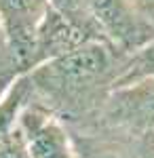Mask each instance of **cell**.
<instances>
[{"instance_id":"obj_1","label":"cell","mask_w":154,"mask_h":158,"mask_svg":"<svg viewBox=\"0 0 154 158\" xmlns=\"http://www.w3.org/2000/svg\"><path fill=\"white\" fill-rule=\"evenodd\" d=\"M125 57L127 55L118 53L104 40H91L68 55L36 65L25 74L32 80L36 101H40L42 106H47L49 99L63 106L68 101V108H72L83 106L97 82L108 85L112 91L114 78L118 76L122 65H114V61H122Z\"/></svg>"},{"instance_id":"obj_2","label":"cell","mask_w":154,"mask_h":158,"mask_svg":"<svg viewBox=\"0 0 154 158\" xmlns=\"http://www.w3.org/2000/svg\"><path fill=\"white\" fill-rule=\"evenodd\" d=\"M104 42L129 55L154 38V19L142 0H87Z\"/></svg>"},{"instance_id":"obj_3","label":"cell","mask_w":154,"mask_h":158,"mask_svg":"<svg viewBox=\"0 0 154 158\" xmlns=\"http://www.w3.org/2000/svg\"><path fill=\"white\" fill-rule=\"evenodd\" d=\"M49 11V0H0V25L19 74L34 68L36 40Z\"/></svg>"},{"instance_id":"obj_4","label":"cell","mask_w":154,"mask_h":158,"mask_svg":"<svg viewBox=\"0 0 154 158\" xmlns=\"http://www.w3.org/2000/svg\"><path fill=\"white\" fill-rule=\"evenodd\" d=\"M19 127L25 135L30 158H76L72 135L63 120L40 101L34 99L24 110Z\"/></svg>"},{"instance_id":"obj_5","label":"cell","mask_w":154,"mask_h":158,"mask_svg":"<svg viewBox=\"0 0 154 158\" xmlns=\"http://www.w3.org/2000/svg\"><path fill=\"white\" fill-rule=\"evenodd\" d=\"M143 80H154V38L125 57L118 76L114 78L112 91L127 89Z\"/></svg>"},{"instance_id":"obj_6","label":"cell","mask_w":154,"mask_h":158,"mask_svg":"<svg viewBox=\"0 0 154 158\" xmlns=\"http://www.w3.org/2000/svg\"><path fill=\"white\" fill-rule=\"evenodd\" d=\"M49 6L59 19H63L78 34H83L87 40H101L93 17L89 13L87 0H49Z\"/></svg>"},{"instance_id":"obj_7","label":"cell","mask_w":154,"mask_h":158,"mask_svg":"<svg viewBox=\"0 0 154 158\" xmlns=\"http://www.w3.org/2000/svg\"><path fill=\"white\" fill-rule=\"evenodd\" d=\"M0 158H30L28 141L21 127L6 135H0Z\"/></svg>"},{"instance_id":"obj_8","label":"cell","mask_w":154,"mask_h":158,"mask_svg":"<svg viewBox=\"0 0 154 158\" xmlns=\"http://www.w3.org/2000/svg\"><path fill=\"white\" fill-rule=\"evenodd\" d=\"M19 76V70L15 68L11 55H9V47H6V38L0 25V95L4 93V89L11 85L13 80Z\"/></svg>"}]
</instances>
